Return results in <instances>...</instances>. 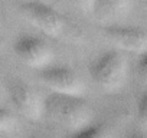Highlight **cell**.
I'll use <instances>...</instances> for the list:
<instances>
[{
  "label": "cell",
  "mask_w": 147,
  "mask_h": 138,
  "mask_svg": "<svg viewBox=\"0 0 147 138\" xmlns=\"http://www.w3.org/2000/svg\"><path fill=\"white\" fill-rule=\"evenodd\" d=\"M45 115L71 134L92 124V109L78 95L52 92L45 98Z\"/></svg>",
  "instance_id": "6da1fadb"
},
{
  "label": "cell",
  "mask_w": 147,
  "mask_h": 138,
  "mask_svg": "<svg viewBox=\"0 0 147 138\" xmlns=\"http://www.w3.org/2000/svg\"><path fill=\"white\" fill-rule=\"evenodd\" d=\"M90 75L101 89L115 92L121 89L127 81V59L120 50H107L90 63Z\"/></svg>",
  "instance_id": "7a4b0ae2"
},
{
  "label": "cell",
  "mask_w": 147,
  "mask_h": 138,
  "mask_svg": "<svg viewBox=\"0 0 147 138\" xmlns=\"http://www.w3.org/2000/svg\"><path fill=\"white\" fill-rule=\"evenodd\" d=\"M20 13L30 25L49 36H59L63 32L65 19L62 15L51 5L40 0H29L22 3Z\"/></svg>",
  "instance_id": "3957f363"
},
{
  "label": "cell",
  "mask_w": 147,
  "mask_h": 138,
  "mask_svg": "<svg viewBox=\"0 0 147 138\" xmlns=\"http://www.w3.org/2000/svg\"><path fill=\"white\" fill-rule=\"evenodd\" d=\"M39 79L52 92L78 95L82 96L85 92V84L78 76V74L65 65H49L39 71Z\"/></svg>",
  "instance_id": "277c9868"
},
{
  "label": "cell",
  "mask_w": 147,
  "mask_h": 138,
  "mask_svg": "<svg viewBox=\"0 0 147 138\" xmlns=\"http://www.w3.org/2000/svg\"><path fill=\"white\" fill-rule=\"evenodd\" d=\"M16 56L28 66L33 69H43L52 63L53 50L51 45L35 35H22L13 43Z\"/></svg>",
  "instance_id": "5b68a950"
},
{
  "label": "cell",
  "mask_w": 147,
  "mask_h": 138,
  "mask_svg": "<svg viewBox=\"0 0 147 138\" xmlns=\"http://www.w3.org/2000/svg\"><path fill=\"white\" fill-rule=\"evenodd\" d=\"M10 98L19 111L29 121H39L45 115V99L36 89L25 82H12L9 86Z\"/></svg>",
  "instance_id": "8992f818"
},
{
  "label": "cell",
  "mask_w": 147,
  "mask_h": 138,
  "mask_svg": "<svg viewBox=\"0 0 147 138\" xmlns=\"http://www.w3.org/2000/svg\"><path fill=\"white\" fill-rule=\"evenodd\" d=\"M108 39L123 50L144 53L147 52V30L134 26H108L105 27Z\"/></svg>",
  "instance_id": "52a82bcc"
},
{
  "label": "cell",
  "mask_w": 147,
  "mask_h": 138,
  "mask_svg": "<svg viewBox=\"0 0 147 138\" xmlns=\"http://www.w3.org/2000/svg\"><path fill=\"white\" fill-rule=\"evenodd\" d=\"M131 7V0H94L92 13L102 23H114L123 19Z\"/></svg>",
  "instance_id": "ba28073f"
},
{
  "label": "cell",
  "mask_w": 147,
  "mask_h": 138,
  "mask_svg": "<svg viewBox=\"0 0 147 138\" xmlns=\"http://www.w3.org/2000/svg\"><path fill=\"white\" fill-rule=\"evenodd\" d=\"M69 138H108V134L104 127L98 124H90L75 132H72Z\"/></svg>",
  "instance_id": "9c48e42d"
},
{
  "label": "cell",
  "mask_w": 147,
  "mask_h": 138,
  "mask_svg": "<svg viewBox=\"0 0 147 138\" xmlns=\"http://www.w3.org/2000/svg\"><path fill=\"white\" fill-rule=\"evenodd\" d=\"M15 127H16L15 115L5 108H0V132L12 131Z\"/></svg>",
  "instance_id": "30bf717a"
},
{
  "label": "cell",
  "mask_w": 147,
  "mask_h": 138,
  "mask_svg": "<svg viewBox=\"0 0 147 138\" xmlns=\"http://www.w3.org/2000/svg\"><path fill=\"white\" fill-rule=\"evenodd\" d=\"M137 117L143 125L147 127V92L138 99L137 104Z\"/></svg>",
  "instance_id": "8fae6325"
},
{
  "label": "cell",
  "mask_w": 147,
  "mask_h": 138,
  "mask_svg": "<svg viewBox=\"0 0 147 138\" xmlns=\"http://www.w3.org/2000/svg\"><path fill=\"white\" fill-rule=\"evenodd\" d=\"M138 74L141 79L147 84V52H144L138 60Z\"/></svg>",
  "instance_id": "7c38bea8"
},
{
  "label": "cell",
  "mask_w": 147,
  "mask_h": 138,
  "mask_svg": "<svg viewBox=\"0 0 147 138\" xmlns=\"http://www.w3.org/2000/svg\"><path fill=\"white\" fill-rule=\"evenodd\" d=\"M71 2L84 12H92L94 0H71Z\"/></svg>",
  "instance_id": "4fadbf2b"
},
{
  "label": "cell",
  "mask_w": 147,
  "mask_h": 138,
  "mask_svg": "<svg viewBox=\"0 0 147 138\" xmlns=\"http://www.w3.org/2000/svg\"><path fill=\"white\" fill-rule=\"evenodd\" d=\"M125 138H147V132H143V131H133V132H130Z\"/></svg>",
  "instance_id": "5bb4252c"
},
{
  "label": "cell",
  "mask_w": 147,
  "mask_h": 138,
  "mask_svg": "<svg viewBox=\"0 0 147 138\" xmlns=\"http://www.w3.org/2000/svg\"><path fill=\"white\" fill-rule=\"evenodd\" d=\"M2 101H3V98H2V92H0V108H3L2 107Z\"/></svg>",
  "instance_id": "9a60e30c"
},
{
  "label": "cell",
  "mask_w": 147,
  "mask_h": 138,
  "mask_svg": "<svg viewBox=\"0 0 147 138\" xmlns=\"http://www.w3.org/2000/svg\"><path fill=\"white\" fill-rule=\"evenodd\" d=\"M146 2H147V0H146Z\"/></svg>",
  "instance_id": "2e32d148"
}]
</instances>
